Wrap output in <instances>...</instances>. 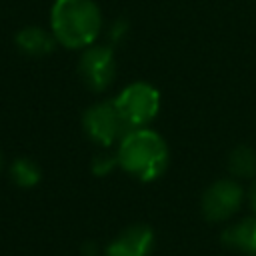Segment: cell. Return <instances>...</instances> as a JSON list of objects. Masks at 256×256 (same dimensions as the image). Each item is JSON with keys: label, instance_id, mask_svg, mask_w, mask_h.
Wrapping results in <instances>:
<instances>
[{"label": "cell", "instance_id": "1", "mask_svg": "<svg viewBox=\"0 0 256 256\" xmlns=\"http://www.w3.org/2000/svg\"><path fill=\"white\" fill-rule=\"evenodd\" d=\"M50 26L56 42L66 48H88L100 36L102 14L94 0H54Z\"/></svg>", "mask_w": 256, "mask_h": 256}, {"label": "cell", "instance_id": "2", "mask_svg": "<svg viewBox=\"0 0 256 256\" xmlns=\"http://www.w3.org/2000/svg\"><path fill=\"white\" fill-rule=\"evenodd\" d=\"M116 162L136 180L150 182L164 174L168 166V146L158 132L134 128L120 140Z\"/></svg>", "mask_w": 256, "mask_h": 256}, {"label": "cell", "instance_id": "3", "mask_svg": "<svg viewBox=\"0 0 256 256\" xmlns=\"http://www.w3.org/2000/svg\"><path fill=\"white\" fill-rule=\"evenodd\" d=\"M114 104L126 126L144 128L160 110V94L148 82H132L114 98Z\"/></svg>", "mask_w": 256, "mask_h": 256}, {"label": "cell", "instance_id": "4", "mask_svg": "<svg viewBox=\"0 0 256 256\" xmlns=\"http://www.w3.org/2000/svg\"><path fill=\"white\" fill-rule=\"evenodd\" d=\"M82 124H84L86 134L100 146L114 144L126 126L114 100L112 102H98V104L90 106L84 114Z\"/></svg>", "mask_w": 256, "mask_h": 256}, {"label": "cell", "instance_id": "5", "mask_svg": "<svg viewBox=\"0 0 256 256\" xmlns=\"http://www.w3.org/2000/svg\"><path fill=\"white\" fill-rule=\"evenodd\" d=\"M84 84L96 92L108 88L116 76V58L110 46H88L78 62Z\"/></svg>", "mask_w": 256, "mask_h": 256}, {"label": "cell", "instance_id": "6", "mask_svg": "<svg viewBox=\"0 0 256 256\" xmlns=\"http://www.w3.org/2000/svg\"><path fill=\"white\" fill-rule=\"evenodd\" d=\"M242 188L234 180H218L214 182L202 196V214L210 222H222L228 220L232 214L238 212L242 204Z\"/></svg>", "mask_w": 256, "mask_h": 256}, {"label": "cell", "instance_id": "7", "mask_svg": "<svg viewBox=\"0 0 256 256\" xmlns=\"http://www.w3.org/2000/svg\"><path fill=\"white\" fill-rule=\"evenodd\" d=\"M152 242V230L144 224H134L108 244L106 256H148Z\"/></svg>", "mask_w": 256, "mask_h": 256}, {"label": "cell", "instance_id": "8", "mask_svg": "<svg viewBox=\"0 0 256 256\" xmlns=\"http://www.w3.org/2000/svg\"><path fill=\"white\" fill-rule=\"evenodd\" d=\"M16 46L22 54H28L32 58H42L54 50L56 38L54 34H48L38 26H26L16 34Z\"/></svg>", "mask_w": 256, "mask_h": 256}, {"label": "cell", "instance_id": "9", "mask_svg": "<svg viewBox=\"0 0 256 256\" xmlns=\"http://www.w3.org/2000/svg\"><path fill=\"white\" fill-rule=\"evenodd\" d=\"M222 242L234 250L254 256V252H256V218H246V220H240L234 226L226 228L222 234Z\"/></svg>", "mask_w": 256, "mask_h": 256}, {"label": "cell", "instance_id": "10", "mask_svg": "<svg viewBox=\"0 0 256 256\" xmlns=\"http://www.w3.org/2000/svg\"><path fill=\"white\" fill-rule=\"evenodd\" d=\"M10 176L14 180L16 186L20 188H32L40 182V168L36 162H32L30 158H18L12 162L10 166Z\"/></svg>", "mask_w": 256, "mask_h": 256}, {"label": "cell", "instance_id": "11", "mask_svg": "<svg viewBox=\"0 0 256 256\" xmlns=\"http://www.w3.org/2000/svg\"><path fill=\"white\" fill-rule=\"evenodd\" d=\"M228 166H230V172L240 176V178H248L256 172V152L252 148H246V146H238L230 152V158H228Z\"/></svg>", "mask_w": 256, "mask_h": 256}, {"label": "cell", "instance_id": "12", "mask_svg": "<svg viewBox=\"0 0 256 256\" xmlns=\"http://www.w3.org/2000/svg\"><path fill=\"white\" fill-rule=\"evenodd\" d=\"M250 202H252V208H254V212H256V182H254V186H252V190H250Z\"/></svg>", "mask_w": 256, "mask_h": 256}, {"label": "cell", "instance_id": "13", "mask_svg": "<svg viewBox=\"0 0 256 256\" xmlns=\"http://www.w3.org/2000/svg\"><path fill=\"white\" fill-rule=\"evenodd\" d=\"M0 168H2V154H0Z\"/></svg>", "mask_w": 256, "mask_h": 256}, {"label": "cell", "instance_id": "14", "mask_svg": "<svg viewBox=\"0 0 256 256\" xmlns=\"http://www.w3.org/2000/svg\"><path fill=\"white\" fill-rule=\"evenodd\" d=\"M254 256H256V252H254Z\"/></svg>", "mask_w": 256, "mask_h": 256}]
</instances>
